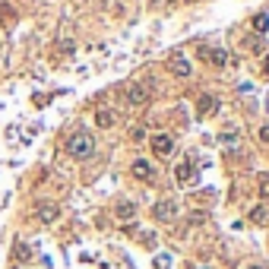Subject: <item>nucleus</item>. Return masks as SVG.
<instances>
[{
  "instance_id": "f257e3e1",
  "label": "nucleus",
  "mask_w": 269,
  "mask_h": 269,
  "mask_svg": "<svg viewBox=\"0 0 269 269\" xmlns=\"http://www.w3.org/2000/svg\"><path fill=\"white\" fill-rule=\"evenodd\" d=\"M67 152H70L73 159H89L95 152V140L89 133H76V136H70V143H67Z\"/></svg>"
},
{
  "instance_id": "f03ea898",
  "label": "nucleus",
  "mask_w": 269,
  "mask_h": 269,
  "mask_svg": "<svg viewBox=\"0 0 269 269\" xmlns=\"http://www.w3.org/2000/svg\"><path fill=\"white\" fill-rule=\"evenodd\" d=\"M124 98L130 101V105H146V98H149V92H146V86H140V83H130L127 89H124Z\"/></svg>"
},
{
  "instance_id": "7ed1b4c3",
  "label": "nucleus",
  "mask_w": 269,
  "mask_h": 269,
  "mask_svg": "<svg viewBox=\"0 0 269 269\" xmlns=\"http://www.w3.org/2000/svg\"><path fill=\"white\" fill-rule=\"evenodd\" d=\"M152 215H155L159 222H171V219L178 215V203H171V199H162V203H155Z\"/></svg>"
},
{
  "instance_id": "20e7f679",
  "label": "nucleus",
  "mask_w": 269,
  "mask_h": 269,
  "mask_svg": "<svg viewBox=\"0 0 269 269\" xmlns=\"http://www.w3.org/2000/svg\"><path fill=\"white\" fill-rule=\"evenodd\" d=\"M219 111V98L215 95H199V101H196V114L199 117H209Z\"/></svg>"
},
{
  "instance_id": "39448f33",
  "label": "nucleus",
  "mask_w": 269,
  "mask_h": 269,
  "mask_svg": "<svg viewBox=\"0 0 269 269\" xmlns=\"http://www.w3.org/2000/svg\"><path fill=\"white\" fill-rule=\"evenodd\" d=\"M171 149H175L171 136H165V133H155V136H152V152H155V155H171Z\"/></svg>"
},
{
  "instance_id": "423d86ee",
  "label": "nucleus",
  "mask_w": 269,
  "mask_h": 269,
  "mask_svg": "<svg viewBox=\"0 0 269 269\" xmlns=\"http://www.w3.org/2000/svg\"><path fill=\"white\" fill-rule=\"evenodd\" d=\"M57 215H60V206L57 203H38V219L51 225V222H57Z\"/></svg>"
},
{
  "instance_id": "0eeeda50",
  "label": "nucleus",
  "mask_w": 269,
  "mask_h": 269,
  "mask_svg": "<svg viewBox=\"0 0 269 269\" xmlns=\"http://www.w3.org/2000/svg\"><path fill=\"white\" fill-rule=\"evenodd\" d=\"M168 70L178 73V76H190V64L180 54H175V57H168Z\"/></svg>"
},
{
  "instance_id": "6e6552de",
  "label": "nucleus",
  "mask_w": 269,
  "mask_h": 269,
  "mask_svg": "<svg viewBox=\"0 0 269 269\" xmlns=\"http://www.w3.org/2000/svg\"><path fill=\"white\" fill-rule=\"evenodd\" d=\"M175 180H178V184H190V180H193V165L180 162L178 168H175Z\"/></svg>"
},
{
  "instance_id": "1a4fd4ad",
  "label": "nucleus",
  "mask_w": 269,
  "mask_h": 269,
  "mask_svg": "<svg viewBox=\"0 0 269 269\" xmlns=\"http://www.w3.org/2000/svg\"><path fill=\"white\" fill-rule=\"evenodd\" d=\"M133 178L149 180V178H152V165H149V162H143V159H136V162H133Z\"/></svg>"
},
{
  "instance_id": "9d476101",
  "label": "nucleus",
  "mask_w": 269,
  "mask_h": 269,
  "mask_svg": "<svg viewBox=\"0 0 269 269\" xmlns=\"http://www.w3.org/2000/svg\"><path fill=\"white\" fill-rule=\"evenodd\" d=\"M199 54H206V57H209V60H212V64H215V67H225V64H228V51H219V48H209V51H199Z\"/></svg>"
},
{
  "instance_id": "9b49d317",
  "label": "nucleus",
  "mask_w": 269,
  "mask_h": 269,
  "mask_svg": "<svg viewBox=\"0 0 269 269\" xmlns=\"http://www.w3.org/2000/svg\"><path fill=\"white\" fill-rule=\"evenodd\" d=\"M254 32H257V35H266V32H269V16L266 13L254 16Z\"/></svg>"
},
{
  "instance_id": "f8f14e48",
  "label": "nucleus",
  "mask_w": 269,
  "mask_h": 269,
  "mask_svg": "<svg viewBox=\"0 0 269 269\" xmlns=\"http://www.w3.org/2000/svg\"><path fill=\"white\" fill-rule=\"evenodd\" d=\"M114 212H117V219H124V222H127V219H133V215H136V206H133V203H120Z\"/></svg>"
},
{
  "instance_id": "ddd939ff",
  "label": "nucleus",
  "mask_w": 269,
  "mask_h": 269,
  "mask_svg": "<svg viewBox=\"0 0 269 269\" xmlns=\"http://www.w3.org/2000/svg\"><path fill=\"white\" fill-rule=\"evenodd\" d=\"M250 219H254L257 225H266L269 222V209H266V206H257V209L250 212Z\"/></svg>"
},
{
  "instance_id": "4468645a",
  "label": "nucleus",
  "mask_w": 269,
  "mask_h": 269,
  "mask_svg": "<svg viewBox=\"0 0 269 269\" xmlns=\"http://www.w3.org/2000/svg\"><path fill=\"white\" fill-rule=\"evenodd\" d=\"M95 124H98V127H111V124H114V114H111V111H105V108H101L98 114H95Z\"/></svg>"
},
{
  "instance_id": "2eb2a0df",
  "label": "nucleus",
  "mask_w": 269,
  "mask_h": 269,
  "mask_svg": "<svg viewBox=\"0 0 269 269\" xmlns=\"http://www.w3.org/2000/svg\"><path fill=\"white\" fill-rule=\"evenodd\" d=\"M13 254H16V260H19V263H25V260L32 257V250L22 244V241H16V247H13Z\"/></svg>"
},
{
  "instance_id": "dca6fc26",
  "label": "nucleus",
  "mask_w": 269,
  "mask_h": 269,
  "mask_svg": "<svg viewBox=\"0 0 269 269\" xmlns=\"http://www.w3.org/2000/svg\"><path fill=\"white\" fill-rule=\"evenodd\" d=\"M260 196L269 199V178H266V175H263V180H260Z\"/></svg>"
},
{
  "instance_id": "f3484780",
  "label": "nucleus",
  "mask_w": 269,
  "mask_h": 269,
  "mask_svg": "<svg viewBox=\"0 0 269 269\" xmlns=\"http://www.w3.org/2000/svg\"><path fill=\"white\" fill-rule=\"evenodd\" d=\"M57 51H60V54H73V41H60Z\"/></svg>"
},
{
  "instance_id": "a211bd4d",
  "label": "nucleus",
  "mask_w": 269,
  "mask_h": 269,
  "mask_svg": "<svg viewBox=\"0 0 269 269\" xmlns=\"http://www.w3.org/2000/svg\"><path fill=\"white\" fill-rule=\"evenodd\" d=\"M0 16H3V19H10V6H6V3H0Z\"/></svg>"
},
{
  "instance_id": "6ab92c4d",
  "label": "nucleus",
  "mask_w": 269,
  "mask_h": 269,
  "mask_svg": "<svg viewBox=\"0 0 269 269\" xmlns=\"http://www.w3.org/2000/svg\"><path fill=\"white\" fill-rule=\"evenodd\" d=\"M260 140H263V143H269V127H263V130H260Z\"/></svg>"
},
{
  "instance_id": "aec40b11",
  "label": "nucleus",
  "mask_w": 269,
  "mask_h": 269,
  "mask_svg": "<svg viewBox=\"0 0 269 269\" xmlns=\"http://www.w3.org/2000/svg\"><path fill=\"white\" fill-rule=\"evenodd\" d=\"M247 269H263V266H247Z\"/></svg>"
},
{
  "instance_id": "412c9836",
  "label": "nucleus",
  "mask_w": 269,
  "mask_h": 269,
  "mask_svg": "<svg viewBox=\"0 0 269 269\" xmlns=\"http://www.w3.org/2000/svg\"><path fill=\"white\" fill-rule=\"evenodd\" d=\"M266 73H269V57H266Z\"/></svg>"
}]
</instances>
